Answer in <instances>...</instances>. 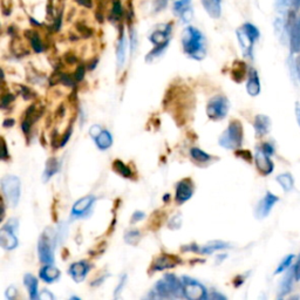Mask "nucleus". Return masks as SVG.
<instances>
[{
	"instance_id": "nucleus-28",
	"label": "nucleus",
	"mask_w": 300,
	"mask_h": 300,
	"mask_svg": "<svg viewBox=\"0 0 300 300\" xmlns=\"http://www.w3.org/2000/svg\"><path fill=\"white\" fill-rule=\"evenodd\" d=\"M59 171V163L55 158H50L47 162H46V169L44 173V180H48L52 176L55 175V174Z\"/></svg>"
},
{
	"instance_id": "nucleus-26",
	"label": "nucleus",
	"mask_w": 300,
	"mask_h": 300,
	"mask_svg": "<svg viewBox=\"0 0 300 300\" xmlns=\"http://www.w3.org/2000/svg\"><path fill=\"white\" fill-rule=\"evenodd\" d=\"M95 143L99 149L107 150L113 145V137L108 130H103L99 135V137L95 140Z\"/></svg>"
},
{
	"instance_id": "nucleus-8",
	"label": "nucleus",
	"mask_w": 300,
	"mask_h": 300,
	"mask_svg": "<svg viewBox=\"0 0 300 300\" xmlns=\"http://www.w3.org/2000/svg\"><path fill=\"white\" fill-rule=\"evenodd\" d=\"M278 201H279V197H278V196H275L274 194H272V192H270V191L266 192L264 197L260 200V202L256 208L255 213H256L257 218L263 219L270 215L271 210L273 209L274 204L278 203Z\"/></svg>"
},
{
	"instance_id": "nucleus-53",
	"label": "nucleus",
	"mask_w": 300,
	"mask_h": 300,
	"mask_svg": "<svg viewBox=\"0 0 300 300\" xmlns=\"http://www.w3.org/2000/svg\"><path fill=\"white\" fill-rule=\"evenodd\" d=\"M125 280H127V275L124 274L123 278H122V279L120 280V284H119V286L116 287V291H115V297H116V298H118V295L121 292V290L123 289V286L125 285Z\"/></svg>"
},
{
	"instance_id": "nucleus-57",
	"label": "nucleus",
	"mask_w": 300,
	"mask_h": 300,
	"mask_svg": "<svg viewBox=\"0 0 300 300\" xmlns=\"http://www.w3.org/2000/svg\"><path fill=\"white\" fill-rule=\"evenodd\" d=\"M209 298H211V299H215V298H220V299H225V297L224 296H220V295H218V293H215L213 292L212 295H211Z\"/></svg>"
},
{
	"instance_id": "nucleus-7",
	"label": "nucleus",
	"mask_w": 300,
	"mask_h": 300,
	"mask_svg": "<svg viewBox=\"0 0 300 300\" xmlns=\"http://www.w3.org/2000/svg\"><path fill=\"white\" fill-rule=\"evenodd\" d=\"M182 280L185 298L190 300H201L208 298L207 289L201 283L188 277H183Z\"/></svg>"
},
{
	"instance_id": "nucleus-49",
	"label": "nucleus",
	"mask_w": 300,
	"mask_h": 300,
	"mask_svg": "<svg viewBox=\"0 0 300 300\" xmlns=\"http://www.w3.org/2000/svg\"><path fill=\"white\" fill-rule=\"evenodd\" d=\"M17 293H18V292H17V289H15L14 286H10L7 290H6L5 296H6V298H7V299L12 300V299H14V298H15V296H17Z\"/></svg>"
},
{
	"instance_id": "nucleus-43",
	"label": "nucleus",
	"mask_w": 300,
	"mask_h": 300,
	"mask_svg": "<svg viewBox=\"0 0 300 300\" xmlns=\"http://www.w3.org/2000/svg\"><path fill=\"white\" fill-rule=\"evenodd\" d=\"M236 155H237L238 157L245 160L246 162L252 161V155H251V152L249 151V150H240V151L236 152Z\"/></svg>"
},
{
	"instance_id": "nucleus-45",
	"label": "nucleus",
	"mask_w": 300,
	"mask_h": 300,
	"mask_svg": "<svg viewBox=\"0 0 300 300\" xmlns=\"http://www.w3.org/2000/svg\"><path fill=\"white\" fill-rule=\"evenodd\" d=\"M18 225H19V223H18V219L11 218V219L7 222V224L4 225V228H6V229H8V230H11V231L15 232V231H17V229H18Z\"/></svg>"
},
{
	"instance_id": "nucleus-22",
	"label": "nucleus",
	"mask_w": 300,
	"mask_h": 300,
	"mask_svg": "<svg viewBox=\"0 0 300 300\" xmlns=\"http://www.w3.org/2000/svg\"><path fill=\"white\" fill-rule=\"evenodd\" d=\"M40 278L46 283H54L55 280L59 279L60 277V270L59 269L54 268L52 264H45L44 268L40 270Z\"/></svg>"
},
{
	"instance_id": "nucleus-13",
	"label": "nucleus",
	"mask_w": 300,
	"mask_h": 300,
	"mask_svg": "<svg viewBox=\"0 0 300 300\" xmlns=\"http://www.w3.org/2000/svg\"><path fill=\"white\" fill-rule=\"evenodd\" d=\"M192 195H194V183L191 182V180L185 179L180 180L176 189V202L184 203L190 200Z\"/></svg>"
},
{
	"instance_id": "nucleus-2",
	"label": "nucleus",
	"mask_w": 300,
	"mask_h": 300,
	"mask_svg": "<svg viewBox=\"0 0 300 300\" xmlns=\"http://www.w3.org/2000/svg\"><path fill=\"white\" fill-rule=\"evenodd\" d=\"M58 234L52 228H46L38 240V256L42 264L54 262V249L57 246Z\"/></svg>"
},
{
	"instance_id": "nucleus-47",
	"label": "nucleus",
	"mask_w": 300,
	"mask_h": 300,
	"mask_svg": "<svg viewBox=\"0 0 300 300\" xmlns=\"http://www.w3.org/2000/svg\"><path fill=\"white\" fill-rule=\"evenodd\" d=\"M260 148H262L263 151L266 152V154H268V155L272 156V155L274 154V148H273V146L271 145V143H269V142L263 143V145L260 146Z\"/></svg>"
},
{
	"instance_id": "nucleus-46",
	"label": "nucleus",
	"mask_w": 300,
	"mask_h": 300,
	"mask_svg": "<svg viewBox=\"0 0 300 300\" xmlns=\"http://www.w3.org/2000/svg\"><path fill=\"white\" fill-rule=\"evenodd\" d=\"M112 13H113V15H114V17L116 18V19H118V18H120L121 17V14H122V6H121V4L119 1H116L114 5H113V11H112Z\"/></svg>"
},
{
	"instance_id": "nucleus-59",
	"label": "nucleus",
	"mask_w": 300,
	"mask_h": 300,
	"mask_svg": "<svg viewBox=\"0 0 300 300\" xmlns=\"http://www.w3.org/2000/svg\"><path fill=\"white\" fill-rule=\"evenodd\" d=\"M298 24H299V26H300V19L298 20Z\"/></svg>"
},
{
	"instance_id": "nucleus-17",
	"label": "nucleus",
	"mask_w": 300,
	"mask_h": 300,
	"mask_svg": "<svg viewBox=\"0 0 300 300\" xmlns=\"http://www.w3.org/2000/svg\"><path fill=\"white\" fill-rule=\"evenodd\" d=\"M253 127H255L257 137H263L268 135L271 128L270 118L264 114L257 115L255 118V121H253Z\"/></svg>"
},
{
	"instance_id": "nucleus-5",
	"label": "nucleus",
	"mask_w": 300,
	"mask_h": 300,
	"mask_svg": "<svg viewBox=\"0 0 300 300\" xmlns=\"http://www.w3.org/2000/svg\"><path fill=\"white\" fill-rule=\"evenodd\" d=\"M20 180L17 176L8 175L2 177L1 180V191L7 204L12 208H15L20 200Z\"/></svg>"
},
{
	"instance_id": "nucleus-15",
	"label": "nucleus",
	"mask_w": 300,
	"mask_h": 300,
	"mask_svg": "<svg viewBox=\"0 0 300 300\" xmlns=\"http://www.w3.org/2000/svg\"><path fill=\"white\" fill-rule=\"evenodd\" d=\"M90 270V265L87 262H76L74 264L70 265L68 273L73 278V280L76 281V283H81L87 277Z\"/></svg>"
},
{
	"instance_id": "nucleus-21",
	"label": "nucleus",
	"mask_w": 300,
	"mask_h": 300,
	"mask_svg": "<svg viewBox=\"0 0 300 300\" xmlns=\"http://www.w3.org/2000/svg\"><path fill=\"white\" fill-rule=\"evenodd\" d=\"M203 8L213 19H218L222 14V0H202Z\"/></svg>"
},
{
	"instance_id": "nucleus-23",
	"label": "nucleus",
	"mask_w": 300,
	"mask_h": 300,
	"mask_svg": "<svg viewBox=\"0 0 300 300\" xmlns=\"http://www.w3.org/2000/svg\"><path fill=\"white\" fill-rule=\"evenodd\" d=\"M24 284H25L27 292L30 299H36L39 298L38 295V279L33 274H25L24 277Z\"/></svg>"
},
{
	"instance_id": "nucleus-31",
	"label": "nucleus",
	"mask_w": 300,
	"mask_h": 300,
	"mask_svg": "<svg viewBox=\"0 0 300 300\" xmlns=\"http://www.w3.org/2000/svg\"><path fill=\"white\" fill-rule=\"evenodd\" d=\"M295 259H296V256L295 255L286 256L285 258L281 260L280 264L278 265V268L275 269L274 274H280V273H283V272H286L290 269V266L292 265L293 260H295Z\"/></svg>"
},
{
	"instance_id": "nucleus-39",
	"label": "nucleus",
	"mask_w": 300,
	"mask_h": 300,
	"mask_svg": "<svg viewBox=\"0 0 300 300\" xmlns=\"http://www.w3.org/2000/svg\"><path fill=\"white\" fill-rule=\"evenodd\" d=\"M180 225H182V216H180V213L179 215H175L169 220V228L173 229V230H176V229H180Z\"/></svg>"
},
{
	"instance_id": "nucleus-40",
	"label": "nucleus",
	"mask_w": 300,
	"mask_h": 300,
	"mask_svg": "<svg viewBox=\"0 0 300 300\" xmlns=\"http://www.w3.org/2000/svg\"><path fill=\"white\" fill-rule=\"evenodd\" d=\"M290 5H292V0H277V8L281 13H284Z\"/></svg>"
},
{
	"instance_id": "nucleus-36",
	"label": "nucleus",
	"mask_w": 300,
	"mask_h": 300,
	"mask_svg": "<svg viewBox=\"0 0 300 300\" xmlns=\"http://www.w3.org/2000/svg\"><path fill=\"white\" fill-rule=\"evenodd\" d=\"M241 29L245 30V32L247 33V35H249L251 39H253L255 41H257L259 39V36H260L259 30L257 29L255 25H252V24H250V23L244 24V25L241 26Z\"/></svg>"
},
{
	"instance_id": "nucleus-51",
	"label": "nucleus",
	"mask_w": 300,
	"mask_h": 300,
	"mask_svg": "<svg viewBox=\"0 0 300 300\" xmlns=\"http://www.w3.org/2000/svg\"><path fill=\"white\" fill-rule=\"evenodd\" d=\"M85 75V67L84 66H79L78 69L75 70V80L81 81L84 79Z\"/></svg>"
},
{
	"instance_id": "nucleus-56",
	"label": "nucleus",
	"mask_w": 300,
	"mask_h": 300,
	"mask_svg": "<svg viewBox=\"0 0 300 300\" xmlns=\"http://www.w3.org/2000/svg\"><path fill=\"white\" fill-rule=\"evenodd\" d=\"M292 6L296 11L300 10V0H292Z\"/></svg>"
},
{
	"instance_id": "nucleus-52",
	"label": "nucleus",
	"mask_w": 300,
	"mask_h": 300,
	"mask_svg": "<svg viewBox=\"0 0 300 300\" xmlns=\"http://www.w3.org/2000/svg\"><path fill=\"white\" fill-rule=\"evenodd\" d=\"M39 299H41V300H46V299H48V300H53L54 299V296L52 295V293L50 292V291H42L41 293H39Z\"/></svg>"
},
{
	"instance_id": "nucleus-58",
	"label": "nucleus",
	"mask_w": 300,
	"mask_h": 300,
	"mask_svg": "<svg viewBox=\"0 0 300 300\" xmlns=\"http://www.w3.org/2000/svg\"><path fill=\"white\" fill-rule=\"evenodd\" d=\"M2 146H4V150H2V160L6 158V154H7V148H6V143L2 142Z\"/></svg>"
},
{
	"instance_id": "nucleus-18",
	"label": "nucleus",
	"mask_w": 300,
	"mask_h": 300,
	"mask_svg": "<svg viewBox=\"0 0 300 300\" xmlns=\"http://www.w3.org/2000/svg\"><path fill=\"white\" fill-rule=\"evenodd\" d=\"M0 245L4 250L11 251L18 246V238L13 231L2 228L0 230Z\"/></svg>"
},
{
	"instance_id": "nucleus-24",
	"label": "nucleus",
	"mask_w": 300,
	"mask_h": 300,
	"mask_svg": "<svg viewBox=\"0 0 300 300\" xmlns=\"http://www.w3.org/2000/svg\"><path fill=\"white\" fill-rule=\"evenodd\" d=\"M228 247H230L228 243H224V241H220V240H213V241H209L208 244H205L204 246L200 247V251L198 252L202 253V255H211V253H213L217 250H223V249H228Z\"/></svg>"
},
{
	"instance_id": "nucleus-14",
	"label": "nucleus",
	"mask_w": 300,
	"mask_h": 300,
	"mask_svg": "<svg viewBox=\"0 0 300 300\" xmlns=\"http://www.w3.org/2000/svg\"><path fill=\"white\" fill-rule=\"evenodd\" d=\"M180 259L177 258L176 256H168V255H162L160 257H157L152 263V266L150 268V271L156 272V271H163L167 270V269H171L174 266L180 264Z\"/></svg>"
},
{
	"instance_id": "nucleus-33",
	"label": "nucleus",
	"mask_w": 300,
	"mask_h": 300,
	"mask_svg": "<svg viewBox=\"0 0 300 300\" xmlns=\"http://www.w3.org/2000/svg\"><path fill=\"white\" fill-rule=\"evenodd\" d=\"M141 240V232L139 230H128L124 235V241L129 245H136Z\"/></svg>"
},
{
	"instance_id": "nucleus-35",
	"label": "nucleus",
	"mask_w": 300,
	"mask_h": 300,
	"mask_svg": "<svg viewBox=\"0 0 300 300\" xmlns=\"http://www.w3.org/2000/svg\"><path fill=\"white\" fill-rule=\"evenodd\" d=\"M168 45H169V44L155 46L154 50L150 52V53H148V55H147V57H146L147 62H151V61L154 60V59H156V58H158V57H160V55L163 54V52L167 50Z\"/></svg>"
},
{
	"instance_id": "nucleus-55",
	"label": "nucleus",
	"mask_w": 300,
	"mask_h": 300,
	"mask_svg": "<svg viewBox=\"0 0 300 300\" xmlns=\"http://www.w3.org/2000/svg\"><path fill=\"white\" fill-rule=\"evenodd\" d=\"M295 113H296L297 121H298V124H299V127H300V102H296V105H295Z\"/></svg>"
},
{
	"instance_id": "nucleus-50",
	"label": "nucleus",
	"mask_w": 300,
	"mask_h": 300,
	"mask_svg": "<svg viewBox=\"0 0 300 300\" xmlns=\"http://www.w3.org/2000/svg\"><path fill=\"white\" fill-rule=\"evenodd\" d=\"M145 212H142V211H135V212L133 213V216H131V222L136 223L139 222V220L145 218Z\"/></svg>"
},
{
	"instance_id": "nucleus-54",
	"label": "nucleus",
	"mask_w": 300,
	"mask_h": 300,
	"mask_svg": "<svg viewBox=\"0 0 300 300\" xmlns=\"http://www.w3.org/2000/svg\"><path fill=\"white\" fill-rule=\"evenodd\" d=\"M295 68L297 72V76H298V79L300 80V54L297 57V59L295 61Z\"/></svg>"
},
{
	"instance_id": "nucleus-44",
	"label": "nucleus",
	"mask_w": 300,
	"mask_h": 300,
	"mask_svg": "<svg viewBox=\"0 0 300 300\" xmlns=\"http://www.w3.org/2000/svg\"><path fill=\"white\" fill-rule=\"evenodd\" d=\"M293 277H295L296 281H300V257L297 259L295 266H293Z\"/></svg>"
},
{
	"instance_id": "nucleus-41",
	"label": "nucleus",
	"mask_w": 300,
	"mask_h": 300,
	"mask_svg": "<svg viewBox=\"0 0 300 300\" xmlns=\"http://www.w3.org/2000/svg\"><path fill=\"white\" fill-rule=\"evenodd\" d=\"M102 128H101V125L99 124H94L91 125L90 129V135L93 140H96L97 137H99V135L101 133H102Z\"/></svg>"
},
{
	"instance_id": "nucleus-37",
	"label": "nucleus",
	"mask_w": 300,
	"mask_h": 300,
	"mask_svg": "<svg viewBox=\"0 0 300 300\" xmlns=\"http://www.w3.org/2000/svg\"><path fill=\"white\" fill-rule=\"evenodd\" d=\"M190 1L191 0H179V1H176L175 5H174V12L177 15H180V12L190 5Z\"/></svg>"
},
{
	"instance_id": "nucleus-19",
	"label": "nucleus",
	"mask_w": 300,
	"mask_h": 300,
	"mask_svg": "<svg viewBox=\"0 0 300 300\" xmlns=\"http://www.w3.org/2000/svg\"><path fill=\"white\" fill-rule=\"evenodd\" d=\"M246 91L250 96H257L260 93L259 75L255 68H250L249 73H247Z\"/></svg>"
},
{
	"instance_id": "nucleus-6",
	"label": "nucleus",
	"mask_w": 300,
	"mask_h": 300,
	"mask_svg": "<svg viewBox=\"0 0 300 300\" xmlns=\"http://www.w3.org/2000/svg\"><path fill=\"white\" fill-rule=\"evenodd\" d=\"M230 103L224 95H216L208 102L207 106V115L211 120H223L228 115Z\"/></svg>"
},
{
	"instance_id": "nucleus-34",
	"label": "nucleus",
	"mask_w": 300,
	"mask_h": 300,
	"mask_svg": "<svg viewBox=\"0 0 300 300\" xmlns=\"http://www.w3.org/2000/svg\"><path fill=\"white\" fill-rule=\"evenodd\" d=\"M113 168H114V170L116 171V173H119L120 175L125 177V179H128V177L131 176V171L129 168H128L127 165H125L123 162L120 160L114 161V163H113Z\"/></svg>"
},
{
	"instance_id": "nucleus-48",
	"label": "nucleus",
	"mask_w": 300,
	"mask_h": 300,
	"mask_svg": "<svg viewBox=\"0 0 300 300\" xmlns=\"http://www.w3.org/2000/svg\"><path fill=\"white\" fill-rule=\"evenodd\" d=\"M14 100V95L12 94H6V95L2 96V102H1V108H6V106H8L12 101Z\"/></svg>"
},
{
	"instance_id": "nucleus-9",
	"label": "nucleus",
	"mask_w": 300,
	"mask_h": 300,
	"mask_svg": "<svg viewBox=\"0 0 300 300\" xmlns=\"http://www.w3.org/2000/svg\"><path fill=\"white\" fill-rule=\"evenodd\" d=\"M293 13H290L289 20L286 21V29L289 30L290 48L292 53H300V26L298 21L293 19Z\"/></svg>"
},
{
	"instance_id": "nucleus-25",
	"label": "nucleus",
	"mask_w": 300,
	"mask_h": 300,
	"mask_svg": "<svg viewBox=\"0 0 300 300\" xmlns=\"http://www.w3.org/2000/svg\"><path fill=\"white\" fill-rule=\"evenodd\" d=\"M275 180H277V182L279 183V185L285 192L292 191L293 188H295V180H293V176L290 173L280 174Z\"/></svg>"
},
{
	"instance_id": "nucleus-20",
	"label": "nucleus",
	"mask_w": 300,
	"mask_h": 300,
	"mask_svg": "<svg viewBox=\"0 0 300 300\" xmlns=\"http://www.w3.org/2000/svg\"><path fill=\"white\" fill-rule=\"evenodd\" d=\"M127 36H125L124 30H121L120 38H119L118 48H116V61H118V68L121 69L124 66L125 59H127Z\"/></svg>"
},
{
	"instance_id": "nucleus-42",
	"label": "nucleus",
	"mask_w": 300,
	"mask_h": 300,
	"mask_svg": "<svg viewBox=\"0 0 300 300\" xmlns=\"http://www.w3.org/2000/svg\"><path fill=\"white\" fill-rule=\"evenodd\" d=\"M169 1L170 0H155V2H154L155 12H160L162 10H164Z\"/></svg>"
},
{
	"instance_id": "nucleus-16",
	"label": "nucleus",
	"mask_w": 300,
	"mask_h": 300,
	"mask_svg": "<svg viewBox=\"0 0 300 300\" xmlns=\"http://www.w3.org/2000/svg\"><path fill=\"white\" fill-rule=\"evenodd\" d=\"M236 34H237L238 38V42H240L241 51H243V53L245 57L247 58H252V51H253V45H255V40L253 39H251L249 35H247V33L243 29H238L237 32H236Z\"/></svg>"
},
{
	"instance_id": "nucleus-38",
	"label": "nucleus",
	"mask_w": 300,
	"mask_h": 300,
	"mask_svg": "<svg viewBox=\"0 0 300 300\" xmlns=\"http://www.w3.org/2000/svg\"><path fill=\"white\" fill-rule=\"evenodd\" d=\"M192 14H194V12H192V8L190 7V6H188V7L184 8V10L180 12V19L184 21L185 24H188V23H190V20L192 19Z\"/></svg>"
},
{
	"instance_id": "nucleus-30",
	"label": "nucleus",
	"mask_w": 300,
	"mask_h": 300,
	"mask_svg": "<svg viewBox=\"0 0 300 300\" xmlns=\"http://www.w3.org/2000/svg\"><path fill=\"white\" fill-rule=\"evenodd\" d=\"M238 66H235L234 73H232V76H234V80L236 82H241L244 80V78L246 76V65L241 61H238Z\"/></svg>"
},
{
	"instance_id": "nucleus-27",
	"label": "nucleus",
	"mask_w": 300,
	"mask_h": 300,
	"mask_svg": "<svg viewBox=\"0 0 300 300\" xmlns=\"http://www.w3.org/2000/svg\"><path fill=\"white\" fill-rule=\"evenodd\" d=\"M293 280H295V277H293V270H287L285 278H284L283 283H281V285H280L279 298H283L284 296H286L287 293L291 292V290H292Z\"/></svg>"
},
{
	"instance_id": "nucleus-12",
	"label": "nucleus",
	"mask_w": 300,
	"mask_h": 300,
	"mask_svg": "<svg viewBox=\"0 0 300 300\" xmlns=\"http://www.w3.org/2000/svg\"><path fill=\"white\" fill-rule=\"evenodd\" d=\"M95 196H87V197H82L78 202H75L72 208V216L78 218L84 215H87L88 211L91 209L93 204L95 203Z\"/></svg>"
},
{
	"instance_id": "nucleus-32",
	"label": "nucleus",
	"mask_w": 300,
	"mask_h": 300,
	"mask_svg": "<svg viewBox=\"0 0 300 300\" xmlns=\"http://www.w3.org/2000/svg\"><path fill=\"white\" fill-rule=\"evenodd\" d=\"M29 39L30 41V45H32L33 50H34L36 53H41V52L44 51V45H42L40 36L36 34L35 32H30Z\"/></svg>"
},
{
	"instance_id": "nucleus-29",
	"label": "nucleus",
	"mask_w": 300,
	"mask_h": 300,
	"mask_svg": "<svg viewBox=\"0 0 300 300\" xmlns=\"http://www.w3.org/2000/svg\"><path fill=\"white\" fill-rule=\"evenodd\" d=\"M190 154L191 157L194 158L195 161L200 162V163H207V162L212 160V157H211L209 154L204 152L203 150H201L200 148H192L190 150Z\"/></svg>"
},
{
	"instance_id": "nucleus-3",
	"label": "nucleus",
	"mask_w": 300,
	"mask_h": 300,
	"mask_svg": "<svg viewBox=\"0 0 300 300\" xmlns=\"http://www.w3.org/2000/svg\"><path fill=\"white\" fill-rule=\"evenodd\" d=\"M154 291L158 298H183L184 297L183 283L174 274H165L163 279L157 281Z\"/></svg>"
},
{
	"instance_id": "nucleus-11",
	"label": "nucleus",
	"mask_w": 300,
	"mask_h": 300,
	"mask_svg": "<svg viewBox=\"0 0 300 300\" xmlns=\"http://www.w3.org/2000/svg\"><path fill=\"white\" fill-rule=\"evenodd\" d=\"M171 32H173V25L171 24H165V25H162L160 29L154 30L150 34L149 40L155 46L169 44Z\"/></svg>"
},
{
	"instance_id": "nucleus-4",
	"label": "nucleus",
	"mask_w": 300,
	"mask_h": 300,
	"mask_svg": "<svg viewBox=\"0 0 300 300\" xmlns=\"http://www.w3.org/2000/svg\"><path fill=\"white\" fill-rule=\"evenodd\" d=\"M244 131L243 125L238 120L231 121L229 127L219 136V146L229 150L238 149L243 143Z\"/></svg>"
},
{
	"instance_id": "nucleus-1",
	"label": "nucleus",
	"mask_w": 300,
	"mask_h": 300,
	"mask_svg": "<svg viewBox=\"0 0 300 300\" xmlns=\"http://www.w3.org/2000/svg\"><path fill=\"white\" fill-rule=\"evenodd\" d=\"M182 47L184 53L194 60H203L207 57V39L200 30L194 26L185 27L182 32Z\"/></svg>"
},
{
	"instance_id": "nucleus-10",
	"label": "nucleus",
	"mask_w": 300,
	"mask_h": 300,
	"mask_svg": "<svg viewBox=\"0 0 300 300\" xmlns=\"http://www.w3.org/2000/svg\"><path fill=\"white\" fill-rule=\"evenodd\" d=\"M270 157L271 156L263 151L262 148H257L255 152V157L253 158H255L257 169H258L259 173L264 176L270 175L274 169V164Z\"/></svg>"
}]
</instances>
